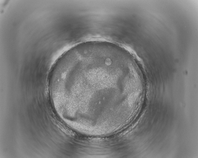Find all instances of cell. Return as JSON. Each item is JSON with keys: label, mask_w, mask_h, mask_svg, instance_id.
Here are the masks:
<instances>
[{"label": "cell", "mask_w": 198, "mask_h": 158, "mask_svg": "<svg viewBox=\"0 0 198 158\" xmlns=\"http://www.w3.org/2000/svg\"><path fill=\"white\" fill-rule=\"evenodd\" d=\"M117 62L110 55L99 53H77L62 58L57 78L71 104L79 108L102 109L104 108L102 102L106 108L102 99L109 107L104 100L111 104L109 97L115 87Z\"/></svg>", "instance_id": "1"}]
</instances>
